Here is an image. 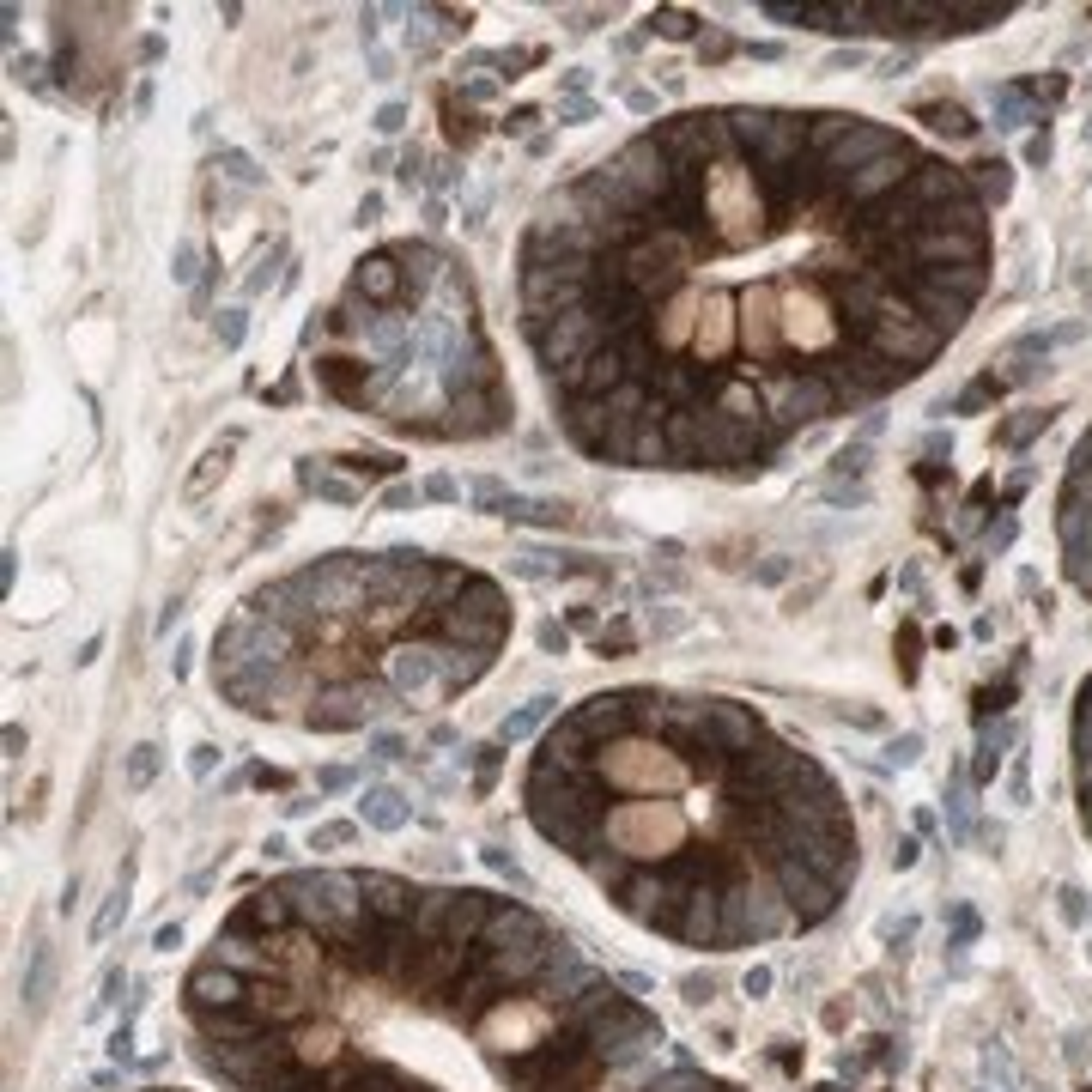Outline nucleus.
I'll list each match as a JSON object with an SVG mask.
<instances>
[{"mask_svg":"<svg viewBox=\"0 0 1092 1092\" xmlns=\"http://www.w3.org/2000/svg\"><path fill=\"white\" fill-rule=\"evenodd\" d=\"M498 516H510V522H522V528H571V504H565V498H528V491H510Z\"/></svg>","mask_w":1092,"mask_h":1092,"instance_id":"4","label":"nucleus"},{"mask_svg":"<svg viewBox=\"0 0 1092 1092\" xmlns=\"http://www.w3.org/2000/svg\"><path fill=\"white\" fill-rule=\"evenodd\" d=\"M917 116H929V127H941V134H953V140H971L977 134V121L959 110V104H923Z\"/></svg>","mask_w":1092,"mask_h":1092,"instance_id":"11","label":"nucleus"},{"mask_svg":"<svg viewBox=\"0 0 1092 1092\" xmlns=\"http://www.w3.org/2000/svg\"><path fill=\"white\" fill-rule=\"evenodd\" d=\"M862 61H868V49H838L826 67H832V73H844V67H862Z\"/></svg>","mask_w":1092,"mask_h":1092,"instance_id":"43","label":"nucleus"},{"mask_svg":"<svg viewBox=\"0 0 1092 1092\" xmlns=\"http://www.w3.org/2000/svg\"><path fill=\"white\" fill-rule=\"evenodd\" d=\"M182 613H189V607H182V595H170V601H164V613H158V637H170V631L182 625Z\"/></svg>","mask_w":1092,"mask_h":1092,"instance_id":"35","label":"nucleus"},{"mask_svg":"<svg viewBox=\"0 0 1092 1092\" xmlns=\"http://www.w3.org/2000/svg\"><path fill=\"white\" fill-rule=\"evenodd\" d=\"M370 127H376V134H382V140H395V134H401V127H407V104H382V110H376V121H370Z\"/></svg>","mask_w":1092,"mask_h":1092,"instance_id":"23","label":"nucleus"},{"mask_svg":"<svg viewBox=\"0 0 1092 1092\" xmlns=\"http://www.w3.org/2000/svg\"><path fill=\"white\" fill-rule=\"evenodd\" d=\"M164 771V746L158 740H140V746H127V765H121V777H127V789L140 795V789H152V777Z\"/></svg>","mask_w":1092,"mask_h":1092,"instance_id":"7","label":"nucleus"},{"mask_svg":"<svg viewBox=\"0 0 1092 1092\" xmlns=\"http://www.w3.org/2000/svg\"><path fill=\"white\" fill-rule=\"evenodd\" d=\"M1007 189H1013V176H1007V164L1001 158H983V164H971V195L989 207V201H1007Z\"/></svg>","mask_w":1092,"mask_h":1092,"instance_id":"9","label":"nucleus"},{"mask_svg":"<svg viewBox=\"0 0 1092 1092\" xmlns=\"http://www.w3.org/2000/svg\"><path fill=\"white\" fill-rule=\"evenodd\" d=\"M425 498H431V504H462V485L450 480V474H431V480H425Z\"/></svg>","mask_w":1092,"mask_h":1092,"instance_id":"27","label":"nucleus"},{"mask_svg":"<svg viewBox=\"0 0 1092 1092\" xmlns=\"http://www.w3.org/2000/svg\"><path fill=\"white\" fill-rule=\"evenodd\" d=\"M740 989H746V995L759 1001V995L771 989V965H752V971H746V983H740Z\"/></svg>","mask_w":1092,"mask_h":1092,"instance_id":"39","label":"nucleus"},{"mask_svg":"<svg viewBox=\"0 0 1092 1092\" xmlns=\"http://www.w3.org/2000/svg\"><path fill=\"white\" fill-rule=\"evenodd\" d=\"M559 92H565V98H583V92H589V67H565V73H559Z\"/></svg>","mask_w":1092,"mask_h":1092,"instance_id":"31","label":"nucleus"},{"mask_svg":"<svg viewBox=\"0 0 1092 1092\" xmlns=\"http://www.w3.org/2000/svg\"><path fill=\"white\" fill-rule=\"evenodd\" d=\"M43 971H49V953L37 947V953H31V977H24V995H31V1001H37V989H43Z\"/></svg>","mask_w":1092,"mask_h":1092,"instance_id":"37","label":"nucleus"},{"mask_svg":"<svg viewBox=\"0 0 1092 1092\" xmlns=\"http://www.w3.org/2000/svg\"><path fill=\"white\" fill-rule=\"evenodd\" d=\"M279 255H285V249H273V255H267V261H261V267H255V273H249V285H243V292H249V298H261V292H267V285H273V261H279Z\"/></svg>","mask_w":1092,"mask_h":1092,"instance_id":"28","label":"nucleus"},{"mask_svg":"<svg viewBox=\"0 0 1092 1092\" xmlns=\"http://www.w3.org/2000/svg\"><path fill=\"white\" fill-rule=\"evenodd\" d=\"M121 917H127V868H121V880H116V892H110V904H104V917L92 923V941H110L121 929Z\"/></svg>","mask_w":1092,"mask_h":1092,"instance_id":"14","label":"nucleus"},{"mask_svg":"<svg viewBox=\"0 0 1092 1092\" xmlns=\"http://www.w3.org/2000/svg\"><path fill=\"white\" fill-rule=\"evenodd\" d=\"M170 279H176L182 292H195V285H201V243H195V237H182L176 249H170Z\"/></svg>","mask_w":1092,"mask_h":1092,"instance_id":"10","label":"nucleus"},{"mask_svg":"<svg viewBox=\"0 0 1092 1092\" xmlns=\"http://www.w3.org/2000/svg\"><path fill=\"white\" fill-rule=\"evenodd\" d=\"M219 759H225V752H219L213 740H201V746H189V777H195V783H207V777L219 771Z\"/></svg>","mask_w":1092,"mask_h":1092,"instance_id":"19","label":"nucleus"},{"mask_svg":"<svg viewBox=\"0 0 1092 1092\" xmlns=\"http://www.w3.org/2000/svg\"><path fill=\"white\" fill-rule=\"evenodd\" d=\"M728 49H734V43H728L723 31H717V37H711V43H698V55H704V61H723Z\"/></svg>","mask_w":1092,"mask_h":1092,"instance_id":"45","label":"nucleus"},{"mask_svg":"<svg viewBox=\"0 0 1092 1092\" xmlns=\"http://www.w3.org/2000/svg\"><path fill=\"white\" fill-rule=\"evenodd\" d=\"M98 649H104V631H92V637L79 643V656H73V668H92V662H98Z\"/></svg>","mask_w":1092,"mask_h":1092,"instance_id":"41","label":"nucleus"},{"mask_svg":"<svg viewBox=\"0 0 1092 1092\" xmlns=\"http://www.w3.org/2000/svg\"><path fill=\"white\" fill-rule=\"evenodd\" d=\"M553 711H559V698H553V692H534L528 704H516V711H510V717L498 723V740H504V746H516V740H528V734H534V728L546 723Z\"/></svg>","mask_w":1092,"mask_h":1092,"instance_id":"5","label":"nucleus"},{"mask_svg":"<svg viewBox=\"0 0 1092 1092\" xmlns=\"http://www.w3.org/2000/svg\"><path fill=\"white\" fill-rule=\"evenodd\" d=\"M1056 898H1062V917H1068V923H1081V917H1087V904H1081V892H1075V886H1062Z\"/></svg>","mask_w":1092,"mask_h":1092,"instance_id":"42","label":"nucleus"},{"mask_svg":"<svg viewBox=\"0 0 1092 1092\" xmlns=\"http://www.w3.org/2000/svg\"><path fill=\"white\" fill-rule=\"evenodd\" d=\"M528 121H540V110H516V116H504V134H528Z\"/></svg>","mask_w":1092,"mask_h":1092,"instance_id":"47","label":"nucleus"},{"mask_svg":"<svg viewBox=\"0 0 1092 1092\" xmlns=\"http://www.w3.org/2000/svg\"><path fill=\"white\" fill-rule=\"evenodd\" d=\"M359 783V771H347V765H322L316 771V795H340V789H353Z\"/></svg>","mask_w":1092,"mask_h":1092,"instance_id":"21","label":"nucleus"},{"mask_svg":"<svg viewBox=\"0 0 1092 1092\" xmlns=\"http://www.w3.org/2000/svg\"><path fill=\"white\" fill-rule=\"evenodd\" d=\"M140 61H164V37H146V43H140Z\"/></svg>","mask_w":1092,"mask_h":1092,"instance_id":"52","label":"nucleus"},{"mask_svg":"<svg viewBox=\"0 0 1092 1092\" xmlns=\"http://www.w3.org/2000/svg\"><path fill=\"white\" fill-rule=\"evenodd\" d=\"M213 164H225V176H231V182H243V189H255V182H261V164H255L249 152H237V146H219V158H213Z\"/></svg>","mask_w":1092,"mask_h":1092,"instance_id":"16","label":"nucleus"},{"mask_svg":"<svg viewBox=\"0 0 1092 1092\" xmlns=\"http://www.w3.org/2000/svg\"><path fill=\"white\" fill-rule=\"evenodd\" d=\"M1026 104H1032V86H1001L995 92V127H1026Z\"/></svg>","mask_w":1092,"mask_h":1092,"instance_id":"12","label":"nucleus"},{"mask_svg":"<svg viewBox=\"0 0 1092 1092\" xmlns=\"http://www.w3.org/2000/svg\"><path fill=\"white\" fill-rule=\"evenodd\" d=\"M559 121H565V127H583V121H595V104H589V98H559Z\"/></svg>","mask_w":1092,"mask_h":1092,"instance_id":"24","label":"nucleus"},{"mask_svg":"<svg viewBox=\"0 0 1092 1092\" xmlns=\"http://www.w3.org/2000/svg\"><path fill=\"white\" fill-rule=\"evenodd\" d=\"M152 947H158V953H176V947H182V923H164V929L152 935Z\"/></svg>","mask_w":1092,"mask_h":1092,"instance_id":"38","label":"nucleus"},{"mask_svg":"<svg viewBox=\"0 0 1092 1092\" xmlns=\"http://www.w3.org/2000/svg\"><path fill=\"white\" fill-rule=\"evenodd\" d=\"M419 213H425V231H443V225H450V207H443L437 195H425V201H419Z\"/></svg>","mask_w":1092,"mask_h":1092,"instance_id":"32","label":"nucleus"},{"mask_svg":"<svg viewBox=\"0 0 1092 1092\" xmlns=\"http://www.w3.org/2000/svg\"><path fill=\"white\" fill-rule=\"evenodd\" d=\"M18 752H24V728L6 723V759H18Z\"/></svg>","mask_w":1092,"mask_h":1092,"instance_id":"50","label":"nucleus"},{"mask_svg":"<svg viewBox=\"0 0 1092 1092\" xmlns=\"http://www.w3.org/2000/svg\"><path fill=\"white\" fill-rule=\"evenodd\" d=\"M534 643H540L546 656H565V649H571V631H565L559 619H540V625H534Z\"/></svg>","mask_w":1092,"mask_h":1092,"instance_id":"20","label":"nucleus"},{"mask_svg":"<svg viewBox=\"0 0 1092 1092\" xmlns=\"http://www.w3.org/2000/svg\"><path fill=\"white\" fill-rule=\"evenodd\" d=\"M382 219V195H364L359 201V225H376Z\"/></svg>","mask_w":1092,"mask_h":1092,"instance_id":"46","label":"nucleus"},{"mask_svg":"<svg viewBox=\"0 0 1092 1092\" xmlns=\"http://www.w3.org/2000/svg\"><path fill=\"white\" fill-rule=\"evenodd\" d=\"M789 559H765V565H752V583H765V589H777V583H789Z\"/></svg>","mask_w":1092,"mask_h":1092,"instance_id":"25","label":"nucleus"},{"mask_svg":"<svg viewBox=\"0 0 1092 1092\" xmlns=\"http://www.w3.org/2000/svg\"><path fill=\"white\" fill-rule=\"evenodd\" d=\"M189 668H195V637H176V649H170V674L189 680Z\"/></svg>","mask_w":1092,"mask_h":1092,"instance_id":"29","label":"nucleus"},{"mask_svg":"<svg viewBox=\"0 0 1092 1092\" xmlns=\"http://www.w3.org/2000/svg\"><path fill=\"white\" fill-rule=\"evenodd\" d=\"M1007 795H1013V807H1026V801H1032V777H1026V759L1013 765V777H1007Z\"/></svg>","mask_w":1092,"mask_h":1092,"instance_id":"34","label":"nucleus"},{"mask_svg":"<svg viewBox=\"0 0 1092 1092\" xmlns=\"http://www.w3.org/2000/svg\"><path fill=\"white\" fill-rule=\"evenodd\" d=\"M625 110H631V116H656V92L631 86V92H625Z\"/></svg>","mask_w":1092,"mask_h":1092,"instance_id":"36","label":"nucleus"},{"mask_svg":"<svg viewBox=\"0 0 1092 1092\" xmlns=\"http://www.w3.org/2000/svg\"><path fill=\"white\" fill-rule=\"evenodd\" d=\"M237 443H243V431H225L219 443H207V450H201L195 474L182 480V504H189V510H195V504H207V491H213V485L231 474V456H237Z\"/></svg>","mask_w":1092,"mask_h":1092,"instance_id":"2","label":"nucleus"},{"mask_svg":"<svg viewBox=\"0 0 1092 1092\" xmlns=\"http://www.w3.org/2000/svg\"><path fill=\"white\" fill-rule=\"evenodd\" d=\"M182 1013L231 1092H728L540 910L359 868L249 892Z\"/></svg>","mask_w":1092,"mask_h":1092,"instance_id":"1","label":"nucleus"},{"mask_svg":"<svg viewBox=\"0 0 1092 1092\" xmlns=\"http://www.w3.org/2000/svg\"><path fill=\"white\" fill-rule=\"evenodd\" d=\"M838 474H862L868 468V443H849V450H838V462H832Z\"/></svg>","mask_w":1092,"mask_h":1092,"instance_id":"30","label":"nucleus"},{"mask_svg":"<svg viewBox=\"0 0 1092 1092\" xmlns=\"http://www.w3.org/2000/svg\"><path fill=\"white\" fill-rule=\"evenodd\" d=\"M892 862H898V868H917V838H904V844L892 849Z\"/></svg>","mask_w":1092,"mask_h":1092,"instance_id":"51","label":"nucleus"},{"mask_svg":"<svg viewBox=\"0 0 1092 1092\" xmlns=\"http://www.w3.org/2000/svg\"><path fill=\"white\" fill-rule=\"evenodd\" d=\"M917 752H923V734H898V740H886V759H892V765H917Z\"/></svg>","mask_w":1092,"mask_h":1092,"instance_id":"26","label":"nucleus"},{"mask_svg":"<svg viewBox=\"0 0 1092 1092\" xmlns=\"http://www.w3.org/2000/svg\"><path fill=\"white\" fill-rule=\"evenodd\" d=\"M213 334H219V353H237L243 340H249V310L231 304V310H219V322H213Z\"/></svg>","mask_w":1092,"mask_h":1092,"instance_id":"13","label":"nucleus"},{"mask_svg":"<svg viewBox=\"0 0 1092 1092\" xmlns=\"http://www.w3.org/2000/svg\"><path fill=\"white\" fill-rule=\"evenodd\" d=\"M370 752L376 759H407V740L401 734H370Z\"/></svg>","mask_w":1092,"mask_h":1092,"instance_id":"33","label":"nucleus"},{"mask_svg":"<svg viewBox=\"0 0 1092 1092\" xmlns=\"http://www.w3.org/2000/svg\"><path fill=\"white\" fill-rule=\"evenodd\" d=\"M1044 425H1050V407H1032L1026 419H1013V425H1001V443H1007V450H1026V443H1032V437H1038Z\"/></svg>","mask_w":1092,"mask_h":1092,"instance_id":"15","label":"nucleus"},{"mask_svg":"<svg viewBox=\"0 0 1092 1092\" xmlns=\"http://www.w3.org/2000/svg\"><path fill=\"white\" fill-rule=\"evenodd\" d=\"M140 1092H170V1087H140Z\"/></svg>","mask_w":1092,"mask_h":1092,"instance_id":"53","label":"nucleus"},{"mask_svg":"<svg viewBox=\"0 0 1092 1092\" xmlns=\"http://www.w3.org/2000/svg\"><path fill=\"white\" fill-rule=\"evenodd\" d=\"M134 116H152V79H140V92H134Z\"/></svg>","mask_w":1092,"mask_h":1092,"instance_id":"49","label":"nucleus"},{"mask_svg":"<svg viewBox=\"0 0 1092 1092\" xmlns=\"http://www.w3.org/2000/svg\"><path fill=\"white\" fill-rule=\"evenodd\" d=\"M382 510H419L425 504V485H407V480H395V485H382V498H376Z\"/></svg>","mask_w":1092,"mask_h":1092,"instance_id":"18","label":"nucleus"},{"mask_svg":"<svg viewBox=\"0 0 1092 1092\" xmlns=\"http://www.w3.org/2000/svg\"><path fill=\"white\" fill-rule=\"evenodd\" d=\"M752 61H783V43H746Z\"/></svg>","mask_w":1092,"mask_h":1092,"instance_id":"48","label":"nucleus"},{"mask_svg":"<svg viewBox=\"0 0 1092 1092\" xmlns=\"http://www.w3.org/2000/svg\"><path fill=\"white\" fill-rule=\"evenodd\" d=\"M1026 164H1050V134H1032V140H1026Z\"/></svg>","mask_w":1092,"mask_h":1092,"instance_id":"40","label":"nucleus"},{"mask_svg":"<svg viewBox=\"0 0 1092 1092\" xmlns=\"http://www.w3.org/2000/svg\"><path fill=\"white\" fill-rule=\"evenodd\" d=\"M0 583H6V589L18 583V546H6V553H0Z\"/></svg>","mask_w":1092,"mask_h":1092,"instance_id":"44","label":"nucleus"},{"mask_svg":"<svg viewBox=\"0 0 1092 1092\" xmlns=\"http://www.w3.org/2000/svg\"><path fill=\"white\" fill-rule=\"evenodd\" d=\"M468 491H474V504H480V510H491V516H498V510H504V498H510V491H504V480H474Z\"/></svg>","mask_w":1092,"mask_h":1092,"instance_id":"22","label":"nucleus"},{"mask_svg":"<svg viewBox=\"0 0 1092 1092\" xmlns=\"http://www.w3.org/2000/svg\"><path fill=\"white\" fill-rule=\"evenodd\" d=\"M649 31H656V37H668V43H692V37L704 31V18H698V12H686V6H656V12H649Z\"/></svg>","mask_w":1092,"mask_h":1092,"instance_id":"8","label":"nucleus"},{"mask_svg":"<svg viewBox=\"0 0 1092 1092\" xmlns=\"http://www.w3.org/2000/svg\"><path fill=\"white\" fill-rule=\"evenodd\" d=\"M347 844H359V826H353V820H328V826L310 832V849H322V855H328V849H347Z\"/></svg>","mask_w":1092,"mask_h":1092,"instance_id":"17","label":"nucleus"},{"mask_svg":"<svg viewBox=\"0 0 1092 1092\" xmlns=\"http://www.w3.org/2000/svg\"><path fill=\"white\" fill-rule=\"evenodd\" d=\"M298 485H304V491H316V498H328V504H340V510L364 504V485L340 480V474H322V468H310V462H298Z\"/></svg>","mask_w":1092,"mask_h":1092,"instance_id":"6","label":"nucleus"},{"mask_svg":"<svg viewBox=\"0 0 1092 1092\" xmlns=\"http://www.w3.org/2000/svg\"><path fill=\"white\" fill-rule=\"evenodd\" d=\"M359 820L370 826V832H401V826L413 820V801H407V789L376 783V789H364L359 795Z\"/></svg>","mask_w":1092,"mask_h":1092,"instance_id":"3","label":"nucleus"}]
</instances>
